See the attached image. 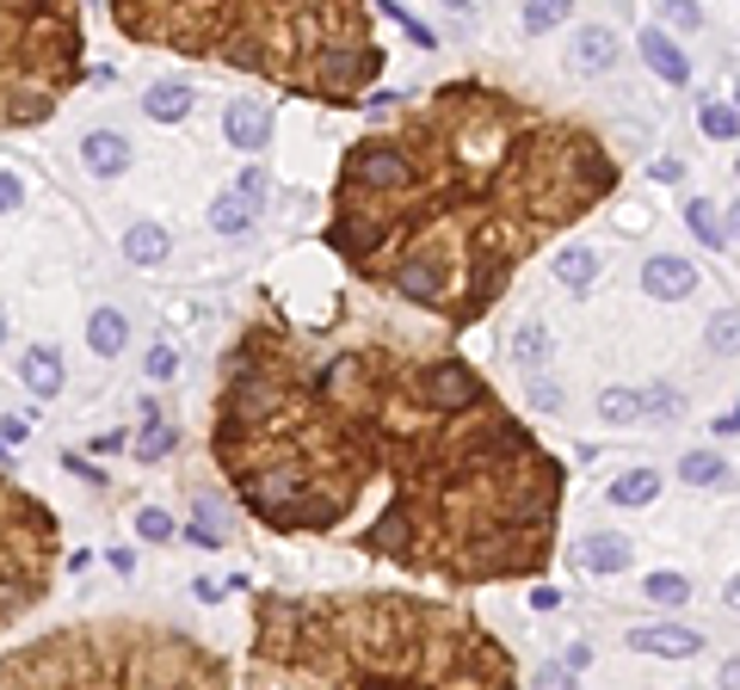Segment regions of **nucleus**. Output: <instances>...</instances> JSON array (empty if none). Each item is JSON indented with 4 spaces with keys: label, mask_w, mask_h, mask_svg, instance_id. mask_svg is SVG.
<instances>
[{
    "label": "nucleus",
    "mask_w": 740,
    "mask_h": 690,
    "mask_svg": "<svg viewBox=\"0 0 740 690\" xmlns=\"http://www.w3.org/2000/svg\"><path fill=\"white\" fill-rule=\"evenodd\" d=\"M617 179L593 124L488 80H444L346 148L321 241L358 283L475 327L512 271L593 216Z\"/></svg>",
    "instance_id": "f257e3e1"
},
{
    "label": "nucleus",
    "mask_w": 740,
    "mask_h": 690,
    "mask_svg": "<svg viewBox=\"0 0 740 690\" xmlns=\"http://www.w3.org/2000/svg\"><path fill=\"white\" fill-rule=\"evenodd\" d=\"M328 364L389 481L364 555L444 586L537 580L555 561L567 469L482 370L395 327L328 333Z\"/></svg>",
    "instance_id": "f03ea898"
},
{
    "label": "nucleus",
    "mask_w": 740,
    "mask_h": 690,
    "mask_svg": "<svg viewBox=\"0 0 740 690\" xmlns=\"http://www.w3.org/2000/svg\"><path fill=\"white\" fill-rule=\"evenodd\" d=\"M217 469L235 500L278 536H328L358 512L377 456L328 364V333L259 314L222 358Z\"/></svg>",
    "instance_id": "7ed1b4c3"
},
{
    "label": "nucleus",
    "mask_w": 740,
    "mask_h": 690,
    "mask_svg": "<svg viewBox=\"0 0 740 690\" xmlns=\"http://www.w3.org/2000/svg\"><path fill=\"white\" fill-rule=\"evenodd\" d=\"M247 685H519V659L439 598L253 592Z\"/></svg>",
    "instance_id": "20e7f679"
},
{
    "label": "nucleus",
    "mask_w": 740,
    "mask_h": 690,
    "mask_svg": "<svg viewBox=\"0 0 740 690\" xmlns=\"http://www.w3.org/2000/svg\"><path fill=\"white\" fill-rule=\"evenodd\" d=\"M111 25L340 111L364 105L389 63L371 0H111Z\"/></svg>",
    "instance_id": "39448f33"
},
{
    "label": "nucleus",
    "mask_w": 740,
    "mask_h": 690,
    "mask_svg": "<svg viewBox=\"0 0 740 690\" xmlns=\"http://www.w3.org/2000/svg\"><path fill=\"white\" fill-rule=\"evenodd\" d=\"M0 685H229V659L186 628L155 623H80L49 628L32 647L0 654Z\"/></svg>",
    "instance_id": "423d86ee"
},
{
    "label": "nucleus",
    "mask_w": 740,
    "mask_h": 690,
    "mask_svg": "<svg viewBox=\"0 0 740 690\" xmlns=\"http://www.w3.org/2000/svg\"><path fill=\"white\" fill-rule=\"evenodd\" d=\"M87 68L80 0H0V136L56 118Z\"/></svg>",
    "instance_id": "0eeeda50"
},
{
    "label": "nucleus",
    "mask_w": 740,
    "mask_h": 690,
    "mask_svg": "<svg viewBox=\"0 0 740 690\" xmlns=\"http://www.w3.org/2000/svg\"><path fill=\"white\" fill-rule=\"evenodd\" d=\"M63 567V531L37 493L0 475V635L37 611Z\"/></svg>",
    "instance_id": "6e6552de"
},
{
    "label": "nucleus",
    "mask_w": 740,
    "mask_h": 690,
    "mask_svg": "<svg viewBox=\"0 0 740 690\" xmlns=\"http://www.w3.org/2000/svg\"><path fill=\"white\" fill-rule=\"evenodd\" d=\"M259 198H266V172H247L235 191H222L217 204H210V229H217V235H247Z\"/></svg>",
    "instance_id": "1a4fd4ad"
},
{
    "label": "nucleus",
    "mask_w": 740,
    "mask_h": 690,
    "mask_svg": "<svg viewBox=\"0 0 740 690\" xmlns=\"http://www.w3.org/2000/svg\"><path fill=\"white\" fill-rule=\"evenodd\" d=\"M642 290H648V297H661V302L692 297V290H697V266H692V259H678V253H654V259L642 266Z\"/></svg>",
    "instance_id": "9d476101"
},
{
    "label": "nucleus",
    "mask_w": 740,
    "mask_h": 690,
    "mask_svg": "<svg viewBox=\"0 0 740 690\" xmlns=\"http://www.w3.org/2000/svg\"><path fill=\"white\" fill-rule=\"evenodd\" d=\"M630 647L636 654H666V659H692L704 654V635L685 623H648V628H630Z\"/></svg>",
    "instance_id": "9b49d317"
},
{
    "label": "nucleus",
    "mask_w": 740,
    "mask_h": 690,
    "mask_svg": "<svg viewBox=\"0 0 740 690\" xmlns=\"http://www.w3.org/2000/svg\"><path fill=\"white\" fill-rule=\"evenodd\" d=\"M222 136L235 142V148H266L272 142V111L259 105V99H235V105L222 111Z\"/></svg>",
    "instance_id": "f8f14e48"
},
{
    "label": "nucleus",
    "mask_w": 740,
    "mask_h": 690,
    "mask_svg": "<svg viewBox=\"0 0 740 690\" xmlns=\"http://www.w3.org/2000/svg\"><path fill=\"white\" fill-rule=\"evenodd\" d=\"M567 63L581 68V75H605V68H617V32L586 25V32L574 37V49H567Z\"/></svg>",
    "instance_id": "ddd939ff"
},
{
    "label": "nucleus",
    "mask_w": 740,
    "mask_h": 690,
    "mask_svg": "<svg viewBox=\"0 0 740 690\" xmlns=\"http://www.w3.org/2000/svg\"><path fill=\"white\" fill-rule=\"evenodd\" d=\"M19 382L32 394H63V358H56V345H32L25 358H19Z\"/></svg>",
    "instance_id": "4468645a"
},
{
    "label": "nucleus",
    "mask_w": 740,
    "mask_h": 690,
    "mask_svg": "<svg viewBox=\"0 0 740 690\" xmlns=\"http://www.w3.org/2000/svg\"><path fill=\"white\" fill-rule=\"evenodd\" d=\"M80 160H87L99 179H118V172L130 167V142L118 136V130H93V136L80 142Z\"/></svg>",
    "instance_id": "2eb2a0df"
},
{
    "label": "nucleus",
    "mask_w": 740,
    "mask_h": 690,
    "mask_svg": "<svg viewBox=\"0 0 740 690\" xmlns=\"http://www.w3.org/2000/svg\"><path fill=\"white\" fill-rule=\"evenodd\" d=\"M642 56H648V68L666 80V87H685L692 80V68H685V56H678V44L661 32V25H648L642 32Z\"/></svg>",
    "instance_id": "dca6fc26"
},
{
    "label": "nucleus",
    "mask_w": 740,
    "mask_h": 690,
    "mask_svg": "<svg viewBox=\"0 0 740 690\" xmlns=\"http://www.w3.org/2000/svg\"><path fill=\"white\" fill-rule=\"evenodd\" d=\"M142 111H148L155 124H179V118L191 111V87L186 80H155V87L142 93Z\"/></svg>",
    "instance_id": "f3484780"
},
{
    "label": "nucleus",
    "mask_w": 740,
    "mask_h": 690,
    "mask_svg": "<svg viewBox=\"0 0 740 690\" xmlns=\"http://www.w3.org/2000/svg\"><path fill=\"white\" fill-rule=\"evenodd\" d=\"M124 259H136V266H161V259H167V229H155V222H130V229H124Z\"/></svg>",
    "instance_id": "a211bd4d"
},
{
    "label": "nucleus",
    "mask_w": 740,
    "mask_h": 690,
    "mask_svg": "<svg viewBox=\"0 0 740 690\" xmlns=\"http://www.w3.org/2000/svg\"><path fill=\"white\" fill-rule=\"evenodd\" d=\"M87 340H93L99 358H118V352H124V340H130V321L118 309H99L93 321H87Z\"/></svg>",
    "instance_id": "6ab92c4d"
},
{
    "label": "nucleus",
    "mask_w": 740,
    "mask_h": 690,
    "mask_svg": "<svg viewBox=\"0 0 740 690\" xmlns=\"http://www.w3.org/2000/svg\"><path fill=\"white\" fill-rule=\"evenodd\" d=\"M654 493H661V475L654 469H630L611 481V505H654Z\"/></svg>",
    "instance_id": "aec40b11"
},
{
    "label": "nucleus",
    "mask_w": 740,
    "mask_h": 690,
    "mask_svg": "<svg viewBox=\"0 0 740 690\" xmlns=\"http://www.w3.org/2000/svg\"><path fill=\"white\" fill-rule=\"evenodd\" d=\"M555 278H562L567 290H586V283L599 278V253H593V247H567L562 259H555Z\"/></svg>",
    "instance_id": "412c9836"
},
{
    "label": "nucleus",
    "mask_w": 740,
    "mask_h": 690,
    "mask_svg": "<svg viewBox=\"0 0 740 690\" xmlns=\"http://www.w3.org/2000/svg\"><path fill=\"white\" fill-rule=\"evenodd\" d=\"M630 536H593L586 543V567H599V574H623L630 567Z\"/></svg>",
    "instance_id": "4be33fe9"
},
{
    "label": "nucleus",
    "mask_w": 740,
    "mask_h": 690,
    "mask_svg": "<svg viewBox=\"0 0 740 690\" xmlns=\"http://www.w3.org/2000/svg\"><path fill=\"white\" fill-rule=\"evenodd\" d=\"M567 13H574V0H524V37L555 32V25H562Z\"/></svg>",
    "instance_id": "5701e85b"
},
{
    "label": "nucleus",
    "mask_w": 740,
    "mask_h": 690,
    "mask_svg": "<svg viewBox=\"0 0 740 690\" xmlns=\"http://www.w3.org/2000/svg\"><path fill=\"white\" fill-rule=\"evenodd\" d=\"M685 222H692V235L704 241V247H722L728 222L716 216V204H709V198H692V204H685Z\"/></svg>",
    "instance_id": "b1692460"
},
{
    "label": "nucleus",
    "mask_w": 740,
    "mask_h": 690,
    "mask_svg": "<svg viewBox=\"0 0 740 690\" xmlns=\"http://www.w3.org/2000/svg\"><path fill=\"white\" fill-rule=\"evenodd\" d=\"M709 352H716V358H735L740 352V309L709 314Z\"/></svg>",
    "instance_id": "393cba45"
},
{
    "label": "nucleus",
    "mask_w": 740,
    "mask_h": 690,
    "mask_svg": "<svg viewBox=\"0 0 740 690\" xmlns=\"http://www.w3.org/2000/svg\"><path fill=\"white\" fill-rule=\"evenodd\" d=\"M678 475H685L692 487H716V481H728V463H722V456H709V450H692Z\"/></svg>",
    "instance_id": "a878e982"
},
{
    "label": "nucleus",
    "mask_w": 740,
    "mask_h": 690,
    "mask_svg": "<svg viewBox=\"0 0 740 690\" xmlns=\"http://www.w3.org/2000/svg\"><path fill=\"white\" fill-rule=\"evenodd\" d=\"M167 450H174V425H167V420H161L155 408H148V432H142L136 456H142V463H161V456H167Z\"/></svg>",
    "instance_id": "bb28decb"
},
{
    "label": "nucleus",
    "mask_w": 740,
    "mask_h": 690,
    "mask_svg": "<svg viewBox=\"0 0 740 690\" xmlns=\"http://www.w3.org/2000/svg\"><path fill=\"white\" fill-rule=\"evenodd\" d=\"M648 598H654V604H685V598H692V586L678 580V574H648V586H642Z\"/></svg>",
    "instance_id": "cd10ccee"
},
{
    "label": "nucleus",
    "mask_w": 740,
    "mask_h": 690,
    "mask_svg": "<svg viewBox=\"0 0 740 690\" xmlns=\"http://www.w3.org/2000/svg\"><path fill=\"white\" fill-rule=\"evenodd\" d=\"M543 352H550V333H543V327H519V333H512V358H519V364H537Z\"/></svg>",
    "instance_id": "c85d7f7f"
},
{
    "label": "nucleus",
    "mask_w": 740,
    "mask_h": 690,
    "mask_svg": "<svg viewBox=\"0 0 740 690\" xmlns=\"http://www.w3.org/2000/svg\"><path fill=\"white\" fill-rule=\"evenodd\" d=\"M599 413H605V420H636V413H642V394L611 389V394H599Z\"/></svg>",
    "instance_id": "c756f323"
},
{
    "label": "nucleus",
    "mask_w": 740,
    "mask_h": 690,
    "mask_svg": "<svg viewBox=\"0 0 740 690\" xmlns=\"http://www.w3.org/2000/svg\"><path fill=\"white\" fill-rule=\"evenodd\" d=\"M697 124H704V136H735V130H740V118H735V111H728V105H704V111H697Z\"/></svg>",
    "instance_id": "7c9ffc66"
},
{
    "label": "nucleus",
    "mask_w": 740,
    "mask_h": 690,
    "mask_svg": "<svg viewBox=\"0 0 740 690\" xmlns=\"http://www.w3.org/2000/svg\"><path fill=\"white\" fill-rule=\"evenodd\" d=\"M136 531L148 536V543H174V518H167V512H155V505H148V512H136Z\"/></svg>",
    "instance_id": "2f4dec72"
},
{
    "label": "nucleus",
    "mask_w": 740,
    "mask_h": 690,
    "mask_svg": "<svg viewBox=\"0 0 740 690\" xmlns=\"http://www.w3.org/2000/svg\"><path fill=\"white\" fill-rule=\"evenodd\" d=\"M678 408H685V401H678L673 389H654V394H642V413H654V420H678Z\"/></svg>",
    "instance_id": "473e14b6"
},
{
    "label": "nucleus",
    "mask_w": 740,
    "mask_h": 690,
    "mask_svg": "<svg viewBox=\"0 0 740 690\" xmlns=\"http://www.w3.org/2000/svg\"><path fill=\"white\" fill-rule=\"evenodd\" d=\"M174 370H179V352H174V345H155V352H148V377L167 382Z\"/></svg>",
    "instance_id": "72a5a7b5"
},
{
    "label": "nucleus",
    "mask_w": 740,
    "mask_h": 690,
    "mask_svg": "<svg viewBox=\"0 0 740 690\" xmlns=\"http://www.w3.org/2000/svg\"><path fill=\"white\" fill-rule=\"evenodd\" d=\"M25 204V186H19L13 172H0V210H19Z\"/></svg>",
    "instance_id": "f704fd0d"
},
{
    "label": "nucleus",
    "mask_w": 740,
    "mask_h": 690,
    "mask_svg": "<svg viewBox=\"0 0 740 690\" xmlns=\"http://www.w3.org/2000/svg\"><path fill=\"white\" fill-rule=\"evenodd\" d=\"M666 19H673V25H685V32H692V25H697V19H704V13H697L692 0H666Z\"/></svg>",
    "instance_id": "c9c22d12"
},
{
    "label": "nucleus",
    "mask_w": 740,
    "mask_h": 690,
    "mask_svg": "<svg viewBox=\"0 0 740 690\" xmlns=\"http://www.w3.org/2000/svg\"><path fill=\"white\" fill-rule=\"evenodd\" d=\"M531 401H537V408H555L562 394H555V382H531Z\"/></svg>",
    "instance_id": "e433bc0d"
},
{
    "label": "nucleus",
    "mask_w": 740,
    "mask_h": 690,
    "mask_svg": "<svg viewBox=\"0 0 740 690\" xmlns=\"http://www.w3.org/2000/svg\"><path fill=\"white\" fill-rule=\"evenodd\" d=\"M0 438H7V444H25V420H0Z\"/></svg>",
    "instance_id": "4c0bfd02"
},
{
    "label": "nucleus",
    "mask_w": 740,
    "mask_h": 690,
    "mask_svg": "<svg viewBox=\"0 0 740 690\" xmlns=\"http://www.w3.org/2000/svg\"><path fill=\"white\" fill-rule=\"evenodd\" d=\"M728 604H735V611H740V580H735V592H728Z\"/></svg>",
    "instance_id": "58836bf2"
},
{
    "label": "nucleus",
    "mask_w": 740,
    "mask_h": 690,
    "mask_svg": "<svg viewBox=\"0 0 740 690\" xmlns=\"http://www.w3.org/2000/svg\"><path fill=\"white\" fill-rule=\"evenodd\" d=\"M728 229H735V235H740V204H735V216H728Z\"/></svg>",
    "instance_id": "ea45409f"
},
{
    "label": "nucleus",
    "mask_w": 740,
    "mask_h": 690,
    "mask_svg": "<svg viewBox=\"0 0 740 690\" xmlns=\"http://www.w3.org/2000/svg\"><path fill=\"white\" fill-rule=\"evenodd\" d=\"M444 7H475V0H444Z\"/></svg>",
    "instance_id": "a19ab883"
},
{
    "label": "nucleus",
    "mask_w": 740,
    "mask_h": 690,
    "mask_svg": "<svg viewBox=\"0 0 740 690\" xmlns=\"http://www.w3.org/2000/svg\"><path fill=\"white\" fill-rule=\"evenodd\" d=\"M0 340H7V314H0Z\"/></svg>",
    "instance_id": "79ce46f5"
}]
</instances>
